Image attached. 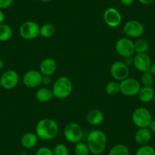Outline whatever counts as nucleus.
Listing matches in <instances>:
<instances>
[{
  "label": "nucleus",
  "instance_id": "10",
  "mask_svg": "<svg viewBox=\"0 0 155 155\" xmlns=\"http://www.w3.org/2000/svg\"><path fill=\"white\" fill-rule=\"evenodd\" d=\"M123 31L129 38H140L144 32V27L137 20L128 21L123 25Z\"/></svg>",
  "mask_w": 155,
  "mask_h": 155
},
{
  "label": "nucleus",
  "instance_id": "19",
  "mask_svg": "<svg viewBox=\"0 0 155 155\" xmlns=\"http://www.w3.org/2000/svg\"><path fill=\"white\" fill-rule=\"evenodd\" d=\"M155 91L151 86H143L138 94L140 101L144 104H148L153 100Z\"/></svg>",
  "mask_w": 155,
  "mask_h": 155
},
{
  "label": "nucleus",
  "instance_id": "32",
  "mask_svg": "<svg viewBox=\"0 0 155 155\" xmlns=\"http://www.w3.org/2000/svg\"><path fill=\"white\" fill-rule=\"evenodd\" d=\"M52 79L51 76L50 75H43L42 77V81H41V84H44V86L50 85V84H52Z\"/></svg>",
  "mask_w": 155,
  "mask_h": 155
},
{
  "label": "nucleus",
  "instance_id": "27",
  "mask_svg": "<svg viewBox=\"0 0 155 155\" xmlns=\"http://www.w3.org/2000/svg\"><path fill=\"white\" fill-rule=\"evenodd\" d=\"M135 155H155V149L149 144L141 145L137 149Z\"/></svg>",
  "mask_w": 155,
  "mask_h": 155
},
{
  "label": "nucleus",
  "instance_id": "31",
  "mask_svg": "<svg viewBox=\"0 0 155 155\" xmlns=\"http://www.w3.org/2000/svg\"><path fill=\"white\" fill-rule=\"evenodd\" d=\"M14 0H0V9L3 10L9 8Z\"/></svg>",
  "mask_w": 155,
  "mask_h": 155
},
{
  "label": "nucleus",
  "instance_id": "18",
  "mask_svg": "<svg viewBox=\"0 0 155 155\" xmlns=\"http://www.w3.org/2000/svg\"><path fill=\"white\" fill-rule=\"evenodd\" d=\"M38 137L35 132H25L21 138V144L26 149H32L38 142Z\"/></svg>",
  "mask_w": 155,
  "mask_h": 155
},
{
  "label": "nucleus",
  "instance_id": "16",
  "mask_svg": "<svg viewBox=\"0 0 155 155\" xmlns=\"http://www.w3.org/2000/svg\"><path fill=\"white\" fill-rule=\"evenodd\" d=\"M152 138V133L148 128H140L135 134V142L140 146L148 144Z\"/></svg>",
  "mask_w": 155,
  "mask_h": 155
},
{
  "label": "nucleus",
  "instance_id": "28",
  "mask_svg": "<svg viewBox=\"0 0 155 155\" xmlns=\"http://www.w3.org/2000/svg\"><path fill=\"white\" fill-rule=\"evenodd\" d=\"M141 83L143 86H151L153 83V75L150 71L143 72L141 76Z\"/></svg>",
  "mask_w": 155,
  "mask_h": 155
},
{
  "label": "nucleus",
  "instance_id": "15",
  "mask_svg": "<svg viewBox=\"0 0 155 155\" xmlns=\"http://www.w3.org/2000/svg\"><path fill=\"white\" fill-rule=\"evenodd\" d=\"M57 68V63L53 58L47 57L41 61L39 71L43 75L52 76L56 71Z\"/></svg>",
  "mask_w": 155,
  "mask_h": 155
},
{
  "label": "nucleus",
  "instance_id": "35",
  "mask_svg": "<svg viewBox=\"0 0 155 155\" xmlns=\"http://www.w3.org/2000/svg\"><path fill=\"white\" fill-rule=\"evenodd\" d=\"M141 4L144 5H149L154 2V0H138Z\"/></svg>",
  "mask_w": 155,
  "mask_h": 155
},
{
  "label": "nucleus",
  "instance_id": "36",
  "mask_svg": "<svg viewBox=\"0 0 155 155\" xmlns=\"http://www.w3.org/2000/svg\"><path fill=\"white\" fill-rule=\"evenodd\" d=\"M125 62L127 65H133V56H130V57H127V58H125Z\"/></svg>",
  "mask_w": 155,
  "mask_h": 155
},
{
  "label": "nucleus",
  "instance_id": "33",
  "mask_svg": "<svg viewBox=\"0 0 155 155\" xmlns=\"http://www.w3.org/2000/svg\"><path fill=\"white\" fill-rule=\"evenodd\" d=\"M120 2L124 6H130L135 2V0H120Z\"/></svg>",
  "mask_w": 155,
  "mask_h": 155
},
{
  "label": "nucleus",
  "instance_id": "29",
  "mask_svg": "<svg viewBox=\"0 0 155 155\" xmlns=\"http://www.w3.org/2000/svg\"><path fill=\"white\" fill-rule=\"evenodd\" d=\"M53 155H69L68 147L64 144H57L53 149Z\"/></svg>",
  "mask_w": 155,
  "mask_h": 155
},
{
  "label": "nucleus",
  "instance_id": "44",
  "mask_svg": "<svg viewBox=\"0 0 155 155\" xmlns=\"http://www.w3.org/2000/svg\"><path fill=\"white\" fill-rule=\"evenodd\" d=\"M97 155H104V154H102V153H100V154H97Z\"/></svg>",
  "mask_w": 155,
  "mask_h": 155
},
{
  "label": "nucleus",
  "instance_id": "43",
  "mask_svg": "<svg viewBox=\"0 0 155 155\" xmlns=\"http://www.w3.org/2000/svg\"><path fill=\"white\" fill-rule=\"evenodd\" d=\"M2 87V84H1V81H0V87Z\"/></svg>",
  "mask_w": 155,
  "mask_h": 155
},
{
  "label": "nucleus",
  "instance_id": "26",
  "mask_svg": "<svg viewBox=\"0 0 155 155\" xmlns=\"http://www.w3.org/2000/svg\"><path fill=\"white\" fill-rule=\"evenodd\" d=\"M74 144L75 145H74V151L75 155H89L90 150H89L87 143L82 142L81 141Z\"/></svg>",
  "mask_w": 155,
  "mask_h": 155
},
{
  "label": "nucleus",
  "instance_id": "21",
  "mask_svg": "<svg viewBox=\"0 0 155 155\" xmlns=\"http://www.w3.org/2000/svg\"><path fill=\"white\" fill-rule=\"evenodd\" d=\"M148 41L144 38H138L136 41L134 42V49H135V53H147L149 50Z\"/></svg>",
  "mask_w": 155,
  "mask_h": 155
},
{
  "label": "nucleus",
  "instance_id": "1",
  "mask_svg": "<svg viewBox=\"0 0 155 155\" xmlns=\"http://www.w3.org/2000/svg\"><path fill=\"white\" fill-rule=\"evenodd\" d=\"M59 132L57 122L51 118L41 119L35 126V133L43 141H50L56 138Z\"/></svg>",
  "mask_w": 155,
  "mask_h": 155
},
{
  "label": "nucleus",
  "instance_id": "40",
  "mask_svg": "<svg viewBox=\"0 0 155 155\" xmlns=\"http://www.w3.org/2000/svg\"><path fill=\"white\" fill-rule=\"evenodd\" d=\"M39 1H41L42 2H50L51 1H53V0H39Z\"/></svg>",
  "mask_w": 155,
  "mask_h": 155
},
{
  "label": "nucleus",
  "instance_id": "8",
  "mask_svg": "<svg viewBox=\"0 0 155 155\" xmlns=\"http://www.w3.org/2000/svg\"><path fill=\"white\" fill-rule=\"evenodd\" d=\"M116 53L123 58L133 56L135 54L134 42L129 37H121L116 41L115 45Z\"/></svg>",
  "mask_w": 155,
  "mask_h": 155
},
{
  "label": "nucleus",
  "instance_id": "4",
  "mask_svg": "<svg viewBox=\"0 0 155 155\" xmlns=\"http://www.w3.org/2000/svg\"><path fill=\"white\" fill-rule=\"evenodd\" d=\"M152 120L153 119L151 113L145 107H138L134 110L132 114V123L138 129L148 128Z\"/></svg>",
  "mask_w": 155,
  "mask_h": 155
},
{
  "label": "nucleus",
  "instance_id": "25",
  "mask_svg": "<svg viewBox=\"0 0 155 155\" xmlns=\"http://www.w3.org/2000/svg\"><path fill=\"white\" fill-rule=\"evenodd\" d=\"M105 92L110 96H115L120 92V83L116 81H112L105 86Z\"/></svg>",
  "mask_w": 155,
  "mask_h": 155
},
{
  "label": "nucleus",
  "instance_id": "30",
  "mask_svg": "<svg viewBox=\"0 0 155 155\" xmlns=\"http://www.w3.org/2000/svg\"><path fill=\"white\" fill-rule=\"evenodd\" d=\"M35 155H53V149L45 146L39 147L36 151Z\"/></svg>",
  "mask_w": 155,
  "mask_h": 155
},
{
  "label": "nucleus",
  "instance_id": "38",
  "mask_svg": "<svg viewBox=\"0 0 155 155\" xmlns=\"http://www.w3.org/2000/svg\"><path fill=\"white\" fill-rule=\"evenodd\" d=\"M149 71H150L153 76H155V62L151 64V66H150V69H149Z\"/></svg>",
  "mask_w": 155,
  "mask_h": 155
},
{
  "label": "nucleus",
  "instance_id": "39",
  "mask_svg": "<svg viewBox=\"0 0 155 155\" xmlns=\"http://www.w3.org/2000/svg\"><path fill=\"white\" fill-rule=\"evenodd\" d=\"M4 66H5V62H4V61L0 58V70L2 69V68H4Z\"/></svg>",
  "mask_w": 155,
  "mask_h": 155
},
{
  "label": "nucleus",
  "instance_id": "9",
  "mask_svg": "<svg viewBox=\"0 0 155 155\" xmlns=\"http://www.w3.org/2000/svg\"><path fill=\"white\" fill-rule=\"evenodd\" d=\"M110 74L116 81H122L129 76V66L124 61H116L110 66Z\"/></svg>",
  "mask_w": 155,
  "mask_h": 155
},
{
  "label": "nucleus",
  "instance_id": "42",
  "mask_svg": "<svg viewBox=\"0 0 155 155\" xmlns=\"http://www.w3.org/2000/svg\"><path fill=\"white\" fill-rule=\"evenodd\" d=\"M153 103H154V104H155V95H154V97H153Z\"/></svg>",
  "mask_w": 155,
  "mask_h": 155
},
{
  "label": "nucleus",
  "instance_id": "37",
  "mask_svg": "<svg viewBox=\"0 0 155 155\" xmlns=\"http://www.w3.org/2000/svg\"><path fill=\"white\" fill-rule=\"evenodd\" d=\"M5 18V14H4L3 11L0 9V25L4 23Z\"/></svg>",
  "mask_w": 155,
  "mask_h": 155
},
{
  "label": "nucleus",
  "instance_id": "20",
  "mask_svg": "<svg viewBox=\"0 0 155 155\" xmlns=\"http://www.w3.org/2000/svg\"><path fill=\"white\" fill-rule=\"evenodd\" d=\"M35 97L37 101L41 103H47L53 97L51 89L47 87H40L35 93Z\"/></svg>",
  "mask_w": 155,
  "mask_h": 155
},
{
  "label": "nucleus",
  "instance_id": "3",
  "mask_svg": "<svg viewBox=\"0 0 155 155\" xmlns=\"http://www.w3.org/2000/svg\"><path fill=\"white\" fill-rule=\"evenodd\" d=\"M73 84L71 80L67 76H60L54 81L52 88L53 97L57 99H65L71 94Z\"/></svg>",
  "mask_w": 155,
  "mask_h": 155
},
{
  "label": "nucleus",
  "instance_id": "14",
  "mask_svg": "<svg viewBox=\"0 0 155 155\" xmlns=\"http://www.w3.org/2000/svg\"><path fill=\"white\" fill-rule=\"evenodd\" d=\"M151 59L147 53H136L133 56V66L140 72L149 71L151 66Z\"/></svg>",
  "mask_w": 155,
  "mask_h": 155
},
{
  "label": "nucleus",
  "instance_id": "12",
  "mask_svg": "<svg viewBox=\"0 0 155 155\" xmlns=\"http://www.w3.org/2000/svg\"><path fill=\"white\" fill-rule=\"evenodd\" d=\"M43 74L39 70L31 69L27 71L22 78V82L28 88H35L41 84Z\"/></svg>",
  "mask_w": 155,
  "mask_h": 155
},
{
  "label": "nucleus",
  "instance_id": "7",
  "mask_svg": "<svg viewBox=\"0 0 155 155\" xmlns=\"http://www.w3.org/2000/svg\"><path fill=\"white\" fill-rule=\"evenodd\" d=\"M141 87V83L134 78L128 77L120 82V93L126 97L138 95Z\"/></svg>",
  "mask_w": 155,
  "mask_h": 155
},
{
  "label": "nucleus",
  "instance_id": "34",
  "mask_svg": "<svg viewBox=\"0 0 155 155\" xmlns=\"http://www.w3.org/2000/svg\"><path fill=\"white\" fill-rule=\"evenodd\" d=\"M148 129H150V131L151 132L152 134H155V120H152L150 125H149Z\"/></svg>",
  "mask_w": 155,
  "mask_h": 155
},
{
  "label": "nucleus",
  "instance_id": "22",
  "mask_svg": "<svg viewBox=\"0 0 155 155\" xmlns=\"http://www.w3.org/2000/svg\"><path fill=\"white\" fill-rule=\"evenodd\" d=\"M13 31L8 25L2 23L0 25V42H6L12 37Z\"/></svg>",
  "mask_w": 155,
  "mask_h": 155
},
{
  "label": "nucleus",
  "instance_id": "24",
  "mask_svg": "<svg viewBox=\"0 0 155 155\" xmlns=\"http://www.w3.org/2000/svg\"><path fill=\"white\" fill-rule=\"evenodd\" d=\"M108 155H129V149L124 144H116L110 148Z\"/></svg>",
  "mask_w": 155,
  "mask_h": 155
},
{
  "label": "nucleus",
  "instance_id": "13",
  "mask_svg": "<svg viewBox=\"0 0 155 155\" xmlns=\"http://www.w3.org/2000/svg\"><path fill=\"white\" fill-rule=\"evenodd\" d=\"M104 21L106 25L110 28H116L121 24L123 17L118 9L113 7H110L104 11Z\"/></svg>",
  "mask_w": 155,
  "mask_h": 155
},
{
  "label": "nucleus",
  "instance_id": "11",
  "mask_svg": "<svg viewBox=\"0 0 155 155\" xmlns=\"http://www.w3.org/2000/svg\"><path fill=\"white\" fill-rule=\"evenodd\" d=\"M19 79L20 78L18 72L13 69L6 70L0 77L2 87L6 90H12L17 87L19 83Z\"/></svg>",
  "mask_w": 155,
  "mask_h": 155
},
{
  "label": "nucleus",
  "instance_id": "6",
  "mask_svg": "<svg viewBox=\"0 0 155 155\" xmlns=\"http://www.w3.org/2000/svg\"><path fill=\"white\" fill-rule=\"evenodd\" d=\"M40 25L34 21H26L21 25L19 34L25 40L31 41L40 36Z\"/></svg>",
  "mask_w": 155,
  "mask_h": 155
},
{
  "label": "nucleus",
  "instance_id": "23",
  "mask_svg": "<svg viewBox=\"0 0 155 155\" xmlns=\"http://www.w3.org/2000/svg\"><path fill=\"white\" fill-rule=\"evenodd\" d=\"M56 33V28L51 23H46L40 28V36L44 38H50Z\"/></svg>",
  "mask_w": 155,
  "mask_h": 155
},
{
  "label": "nucleus",
  "instance_id": "2",
  "mask_svg": "<svg viewBox=\"0 0 155 155\" xmlns=\"http://www.w3.org/2000/svg\"><path fill=\"white\" fill-rule=\"evenodd\" d=\"M86 143L88 146L91 153L94 155L103 153L107 148V135L102 130L93 129L87 134Z\"/></svg>",
  "mask_w": 155,
  "mask_h": 155
},
{
  "label": "nucleus",
  "instance_id": "41",
  "mask_svg": "<svg viewBox=\"0 0 155 155\" xmlns=\"http://www.w3.org/2000/svg\"><path fill=\"white\" fill-rule=\"evenodd\" d=\"M19 155H29V154H28V153H25V152H22V153H21Z\"/></svg>",
  "mask_w": 155,
  "mask_h": 155
},
{
  "label": "nucleus",
  "instance_id": "17",
  "mask_svg": "<svg viewBox=\"0 0 155 155\" xmlns=\"http://www.w3.org/2000/svg\"><path fill=\"white\" fill-rule=\"evenodd\" d=\"M86 120L91 126H97L101 125L104 120V113L99 109H93L87 113Z\"/></svg>",
  "mask_w": 155,
  "mask_h": 155
},
{
  "label": "nucleus",
  "instance_id": "5",
  "mask_svg": "<svg viewBox=\"0 0 155 155\" xmlns=\"http://www.w3.org/2000/svg\"><path fill=\"white\" fill-rule=\"evenodd\" d=\"M63 135L67 141L72 144H76L81 141L84 135V132L81 126L78 123L71 122L65 126L63 129Z\"/></svg>",
  "mask_w": 155,
  "mask_h": 155
}]
</instances>
